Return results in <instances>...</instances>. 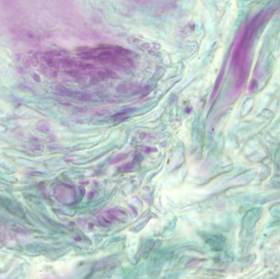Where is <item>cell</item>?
Returning a JSON list of instances; mask_svg holds the SVG:
<instances>
[{
  "label": "cell",
  "mask_w": 280,
  "mask_h": 279,
  "mask_svg": "<svg viewBox=\"0 0 280 279\" xmlns=\"http://www.w3.org/2000/svg\"><path fill=\"white\" fill-rule=\"evenodd\" d=\"M78 55L85 60L117 69H129L134 65V58L131 52L118 46L102 45L96 48H85L78 52Z\"/></svg>",
  "instance_id": "cell-1"
}]
</instances>
